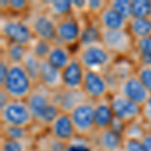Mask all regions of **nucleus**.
<instances>
[{"label": "nucleus", "mask_w": 151, "mask_h": 151, "mask_svg": "<svg viewBox=\"0 0 151 151\" xmlns=\"http://www.w3.org/2000/svg\"><path fill=\"white\" fill-rule=\"evenodd\" d=\"M75 57L80 60L86 70L106 73L111 69L117 57L109 52L101 41L85 47H79L75 50Z\"/></svg>", "instance_id": "nucleus-1"}, {"label": "nucleus", "mask_w": 151, "mask_h": 151, "mask_svg": "<svg viewBox=\"0 0 151 151\" xmlns=\"http://www.w3.org/2000/svg\"><path fill=\"white\" fill-rule=\"evenodd\" d=\"M1 37L7 42H14L28 47L35 36L24 16L2 14L0 19Z\"/></svg>", "instance_id": "nucleus-2"}, {"label": "nucleus", "mask_w": 151, "mask_h": 151, "mask_svg": "<svg viewBox=\"0 0 151 151\" xmlns=\"http://www.w3.org/2000/svg\"><path fill=\"white\" fill-rule=\"evenodd\" d=\"M35 85L22 65H10L8 75L0 89H3L13 100H26Z\"/></svg>", "instance_id": "nucleus-3"}, {"label": "nucleus", "mask_w": 151, "mask_h": 151, "mask_svg": "<svg viewBox=\"0 0 151 151\" xmlns=\"http://www.w3.org/2000/svg\"><path fill=\"white\" fill-rule=\"evenodd\" d=\"M24 17L27 21L35 37L50 41V42H55L58 19L45 10L41 3L38 8L31 7L30 11Z\"/></svg>", "instance_id": "nucleus-4"}, {"label": "nucleus", "mask_w": 151, "mask_h": 151, "mask_svg": "<svg viewBox=\"0 0 151 151\" xmlns=\"http://www.w3.org/2000/svg\"><path fill=\"white\" fill-rule=\"evenodd\" d=\"M1 124L32 128L35 125L33 115L25 100H13L0 110Z\"/></svg>", "instance_id": "nucleus-5"}, {"label": "nucleus", "mask_w": 151, "mask_h": 151, "mask_svg": "<svg viewBox=\"0 0 151 151\" xmlns=\"http://www.w3.org/2000/svg\"><path fill=\"white\" fill-rule=\"evenodd\" d=\"M135 40L128 29L104 30L101 29V42L117 58H130L134 50Z\"/></svg>", "instance_id": "nucleus-6"}, {"label": "nucleus", "mask_w": 151, "mask_h": 151, "mask_svg": "<svg viewBox=\"0 0 151 151\" xmlns=\"http://www.w3.org/2000/svg\"><path fill=\"white\" fill-rule=\"evenodd\" d=\"M84 21L81 16L70 14L65 17L58 19L55 28V41L65 47L77 48L79 47Z\"/></svg>", "instance_id": "nucleus-7"}, {"label": "nucleus", "mask_w": 151, "mask_h": 151, "mask_svg": "<svg viewBox=\"0 0 151 151\" xmlns=\"http://www.w3.org/2000/svg\"><path fill=\"white\" fill-rule=\"evenodd\" d=\"M76 133L83 137H92L96 132L94 116V102L87 99L70 112Z\"/></svg>", "instance_id": "nucleus-8"}, {"label": "nucleus", "mask_w": 151, "mask_h": 151, "mask_svg": "<svg viewBox=\"0 0 151 151\" xmlns=\"http://www.w3.org/2000/svg\"><path fill=\"white\" fill-rule=\"evenodd\" d=\"M82 91L86 95L87 99L93 102L109 98L112 94L105 74L93 70H86Z\"/></svg>", "instance_id": "nucleus-9"}, {"label": "nucleus", "mask_w": 151, "mask_h": 151, "mask_svg": "<svg viewBox=\"0 0 151 151\" xmlns=\"http://www.w3.org/2000/svg\"><path fill=\"white\" fill-rule=\"evenodd\" d=\"M114 117L125 124L141 117V106L128 99L119 92H114L109 97Z\"/></svg>", "instance_id": "nucleus-10"}, {"label": "nucleus", "mask_w": 151, "mask_h": 151, "mask_svg": "<svg viewBox=\"0 0 151 151\" xmlns=\"http://www.w3.org/2000/svg\"><path fill=\"white\" fill-rule=\"evenodd\" d=\"M116 92H119L140 106L144 104V102L150 95L148 90L143 86V84L139 81L135 74L119 83Z\"/></svg>", "instance_id": "nucleus-11"}, {"label": "nucleus", "mask_w": 151, "mask_h": 151, "mask_svg": "<svg viewBox=\"0 0 151 151\" xmlns=\"http://www.w3.org/2000/svg\"><path fill=\"white\" fill-rule=\"evenodd\" d=\"M47 132L55 139L64 143H69L74 137L77 136L74 124L69 113L60 112L55 121L47 128Z\"/></svg>", "instance_id": "nucleus-12"}, {"label": "nucleus", "mask_w": 151, "mask_h": 151, "mask_svg": "<svg viewBox=\"0 0 151 151\" xmlns=\"http://www.w3.org/2000/svg\"><path fill=\"white\" fill-rule=\"evenodd\" d=\"M25 101L35 121V119L53 102L52 92L42 85L36 84Z\"/></svg>", "instance_id": "nucleus-13"}, {"label": "nucleus", "mask_w": 151, "mask_h": 151, "mask_svg": "<svg viewBox=\"0 0 151 151\" xmlns=\"http://www.w3.org/2000/svg\"><path fill=\"white\" fill-rule=\"evenodd\" d=\"M95 149L99 151H122L123 136L110 128L96 131L92 136Z\"/></svg>", "instance_id": "nucleus-14"}, {"label": "nucleus", "mask_w": 151, "mask_h": 151, "mask_svg": "<svg viewBox=\"0 0 151 151\" xmlns=\"http://www.w3.org/2000/svg\"><path fill=\"white\" fill-rule=\"evenodd\" d=\"M86 70L77 58H74L62 70L63 88L70 90H82Z\"/></svg>", "instance_id": "nucleus-15"}, {"label": "nucleus", "mask_w": 151, "mask_h": 151, "mask_svg": "<svg viewBox=\"0 0 151 151\" xmlns=\"http://www.w3.org/2000/svg\"><path fill=\"white\" fill-rule=\"evenodd\" d=\"M52 98L60 111L65 113H70L75 107L87 100L86 95L82 90H70L65 88L52 92Z\"/></svg>", "instance_id": "nucleus-16"}, {"label": "nucleus", "mask_w": 151, "mask_h": 151, "mask_svg": "<svg viewBox=\"0 0 151 151\" xmlns=\"http://www.w3.org/2000/svg\"><path fill=\"white\" fill-rule=\"evenodd\" d=\"M95 19L101 29L104 30H124L128 28V21L123 18L116 10H114L109 5V2Z\"/></svg>", "instance_id": "nucleus-17"}, {"label": "nucleus", "mask_w": 151, "mask_h": 151, "mask_svg": "<svg viewBox=\"0 0 151 151\" xmlns=\"http://www.w3.org/2000/svg\"><path fill=\"white\" fill-rule=\"evenodd\" d=\"M38 84L52 92L58 91L63 88L62 70L52 67L47 60H41Z\"/></svg>", "instance_id": "nucleus-18"}, {"label": "nucleus", "mask_w": 151, "mask_h": 151, "mask_svg": "<svg viewBox=\"0 0 151 151\" xmlns=\"http://www.w3.org/2000/svg\"><path fill=\"white\" fill-rule=\"evenodd\" d=\"M94 116L96 131L105 130L110 127L112 121L115 117L112 111L109 98L94 102Z\"/></svg>", "instance_id": "nucleus-19"}, {"label": "nucleus", "mask_w": 151, "mask_h": 151, "mask_svg": "<svg viewBox=\"0 0 151 151\" xmlns=\"http://www.w3.org/2000/svg\"><path fill=\"white\" fill-rule=\"evenodd\" d=\"M75 58V52L72 48L58 42H53L50 50L47 62L52 67L63 70Z\"/></svg>", "instance_id": "nucleus-20"}, {"label": "nucleus", "mask_w": 151, "mask_h": 151, "mask_svg": "<svg viewBox=\"0 0 151 151\" xmlns=\"http://www.w3.org/2000/svg\"><path fill=\"white\" fill-rule=\"evenodd\" d=\"M132 55L136 65H151V36L135 40Z\"/></svg>", "instance_id": "nucleus-21"}, {"label": "nucleus", "mask_w": 151, "mask_h": 151, "mask_svg": "<svg viewBox=\"0 0 151 151\" xmlns=\"http://www.w3.org/2000/svg\"><path fill=\"white\" fill-rule=\"evenodd\" d=\"M101 41V27L95 18L84 22L79 47H85Z\"/></svg>", "instance_id": "nucleus-22"}, {"label": "nucleus", "mask_w": 151, "mask_h": 151, "mask_svg": "<svg viewBox=\"0 0 151 151\" xmlns=\"http://www.w3.org/2000/svg\"><path fill=\"white\" fill-rule=\"evenodd\" d=\"M128 31L134 40L151 36V20L148 17H133L128 21Z\"/></svg>", "instance_id": "nucleus-23"}, {"label": "nucleus", "mask_w": 151, "mask_h": 151, "mask_svg": "<svg viewBox=\"0 0 151 151\" xmlns=\"http://www.w3.org/2000/svg\"><path fill=\"white\" fill-rule=\"evenodd\" d=\"M41 5L57 19L65 17V16L73 14L72 1H68V0L45 1L41 2Z\"/></svg>", "instance_id": "nucleus-24"}, {"label": "nucleus", "mask_w": 151, "mask_h": 151, "mask_svg": "<svg viewBox=\"0 0 151 151\" xmlns=\"http://www.w3.org/2000/svg\"><path fill=\"white\" fill-rule=\"evenodd\" d=\"M27 50L28 47H23L18 43L5 41V45H4L3 50H1V53L7 58L10 65H19L22 63Z\"/></svg>", "instance_id": "nucleus-25"}, {"label": "nucleus", "mask_w": 151, "mask_h": 151, "mask_svg": "<svg viewBox=\"0 0 151 151\" xmlns=\"http://www.w3.org/2000/svg\"><path fill=\"white\" fill-rule=\"evenodd\" d=\"M1 138L10 140H23L31 137H35L32 132V128H24L18 126H11L1 124Z\"/></svg>", "instance_id": "nucleus-26"}, {"label": "nucleus", "mask_w": 151, "mask_h": 151, "mask_svg": "<svg viewBox=\"0 0 151 151\" xmlns=\"http://www.w3.org/2000/svg\"><path fill=\"white\" fill-rule=\"evenodd\" d=\"M150 130V128L145 124L144 121L140 118L136 119L132 122L126 124L125 130L123 133V138L127 139H136L142 140V138L145 136V134Z\"/></svg>", "instance_id": "nucleus-27"}, {"label": "nucleus", "mask_w": 151, "mask_h": 151, "mask_svg": "<svg viewBox=\"0 0 151 151\" xmlns=\"http://www.w3.org/2000/svg\"><path fill=\"white\" fill-rule=\"evenodd\" d=\"M36 137L23 140L0 139V151H29L35 144Z\"/></svg>", "instance_id": "nucleus-28"}, {"label": "nucleus", "mask_w": 151, "mask_h": 151, "mask_svg": "<svg viewBox=\"0 0 151 151\" xmlns=\"http://www.w3.org/2000/svg\"><path fill=\"white\" fill-rule=\"evenodd\" d=\"M40 64H41V60L40 58H36L31 52H29V50H27L22 63H21L24 70H26V73L29 75V77L32 79V81L35 82V84H38Z\"/></svg>", "instance_id": "nucleus-29"}, {"label": "nucleus", "mask_w": 151, "mask_h": 151, "mask_svg": "<svg viewBox=\"0 0 151 151\" xmlns=\"http://www.w3.org/2000/svg\"><path fill=\"white\" fill-rule=\"evenodd\" d=\"M53 42H50V41L40 40V38L35 37L32 42L28 47L29 52H31L37 58L40 60H45L50 53V50L52 48Z\"/></svg>", "instance_id": "nucleus-30"}, {"label": "nucleus", "mask_w": 151, "mask_h": 151, "mask_svg": "<svg viewBox=\"0 0 151 151\" xmlns=\"http://www.w3.org/2000/svg\"><path fill=\"white\" fill-rule=\"evenodd\" d=\"M95 145L91 137L77 135L67 143V151H95Z\"/></svg>", "instance_id": "nucleus-31"}, {"label": "nucleus", "mask_w": 151, "mask_h": 151, "mask_svg": "<svg viewBox=\"0 0 151 151\" xmlns=\"http://www.w3.org/2000/svg\"><path fill=\"white\" fill-rule=\"evenodd\" d=\"M109 5L114 10H116L126 20L129 21L133 18L132 15V7H131V0H110Z\"/></svg>", "instance_id": "nucleus-32"}, {"label": "nucleus", "mask_w": 151, "mask_h": 151, "mask_svg": "<svg viewBox=\"0 0 151 151\" xmlns=\"http://www.w3.org/2000/svg\"><path fill=\"white\" fill-rule=\"evenodd\" d=\"M32 3L25 0H9L8 12L9 14L19 16H25L30 11Z\"/></svg>", "instance_id": "nucleus-33"}, {"label": "nucleus", "mask_w": 151, "mask_h": 151, "mask_svg": "<svg viewBox=\"0 0 151 151\" xmlns=\"http://www.w3.org/2000/svg\"><path fill=\"white\" fill-rule=\"evenodd\" d=\"M133 17H148L151 12V0H131Z\"/></svg>", "instance_id": "nucleus-34"}, {"label": "nucleus", "mask_w": 151, "mask_h": 151, "mask_svg": "<svg viewBox=\"0 0 151 151\" xmlns=\"http://www.w3.org/2000/svg\"><path fill=\"white\" fill-rule=\"evenodd\" d=\"M135 75L142 83L143 86L151 93V65H137L135 69Z\"/></svg>", "instance_id": "nucleus-35"}, {"label": "nucleus", "mask_w": 151, "mask_h": 151, "mask_svg": "<svg viewBox=\"0 0 151 151\" xmlns=\"http://www.w3.org/2000/svg\"><path fill=\"white\" fill-rule=\"evenodd\" d=\"M107 4L108 1L105 0H87V15H91L93 18H96Z\"/></svg>", "instance_id": "nucleus-36"}, {"label": "nucleus", "mask_w": 151, "mask_h": 151, "mask_svg": "<svg viewBox=\"0 0 151 151\" xmlns=\"http://www.w3.org/2000/svg\"><path fill=\"white\" fill-rule=\"evenodd\" d=\"M141 119L148 127L151 128V93L144 104L141 106Z\"/></svg>", "instance_id": "nucleus-37"}, {"label": "nucleus", "mask_w": 151, "mask_h": 151, "mask_svg": "<svg viewBox=\"0 0 151 151\" xmlns=\"http://www.w3.org/2000/svg\"><path fill=\"white\" fill-rule=\"evenodd\" d=\"M45 139H47L48 147L52 151H67V143L53 138L47 131H45Z\"/></svg>", "instance_id": "nucleus-38"}, {"label": "nucleus", "mask_w": 151, "mask_h": 151, "mask_svg": "<svg viewBox=\"0 0 151 151\" xmlns=\"http://www.w3.org/2000/svg\"><path fill=\"white\" fill-rule=\"evenodd\" d=\"M122 151H143L142 142H141V140L124 138Z\"/></svg>", "instance_id": "nucleus-39"}, {"label": "nucleus", "mask_w": 151, "mask_h": 151, "mask_svg": "<svg viewBox=\"0 0 151 151\" xmlns=\"http://www.w3.org/2000/svg\"><path fill=\"white\" fill-rule=\"evenodd\" d=\"M72 6L76 15H87V0H72Z\"/></svg>", "instance_id": "nucleus-40"}, {"label": "nucleus", "mask_w": 151, "mask_h": 151, "mask_svg": "<svg viewBox=\"0 0 151 151\" xmlns=\"http://www.w3.org/2000/svg\"><path fill=\"white\" fill-rule=\"evenodd\" d=\"M9 69H10V63L1 53V58H0V86L5 81Z\"/></svg>", "instance_id": "nucleus-41"}, {"label": "nucleus", "mask_w": 151, "mask_h": 151, "mask_svg": "<svg viewBox=\"0 0 151 151\" xmlns=\"http://www.w3.org/2000/svg\"><path fill=\"white\" fill-rule=\"evenodd\" d=\"M35 150L36 151H52L48 147L47 143V139H45V132L41 135L36 136L35 139Z\"/></svg>", "instance_id": "nucleus-42"}, {"label": "nucleus", "mask_w": 151, "mask_h": 151, "mask_svg": "<svg viewBox=\"0 0 151 151\" xmlns=\"http://www.w3.org/2000/svg\"><path fill=\"white\" fill-rule=\"evenodd\" d=\"M125 127H126V124L125 123L122 122L121 120H119V119L114 118L109 128H110L111 130L115 131V132H117L118 134H120V135L123 136V133H124V130H125Z\"/></svg>", "instance_id": "nucleus-43"}, {"label": "nucleus", "mask_w": 151, "mask_h": 151, "mask_svg": "<svg viewBox=\"0 0 151 151\" xmlns=\"http://www.w3.org/2000/svg\"><path fill=\"white\" fill-rule=\"evenodd\" d=\"M141 142H142L143 151H151V130H149L145 134Z\"/></svg>", "instance_id": "nucleus-44"}, {"label": "nucleus", "mask_w": 151, "mask_h": 151, "mask_svg": "<svg viewBox=\"0 0 151 151\" xmlns=\"http://www.w3.org/2000/svg\"><path fill=\"white\" fill-rule=\"evenodd\" d=\"M11 100L12 99L7 95V93L3 89H0V110L3 109Z\"/></svg>", "instance_id": "nucleus-45"}, {"label": "nucleus", "mask_w": 151, "mask_h": 151, "mask_svg": "<svg viewBox=\"0 0 151 151\" xmlns=\"http://www.w3.org/2000/svg\"><path fill=\"white\" fill-rule=\"evenodd\" d=\"M29 151H36V150H35V146H33V147L31 148V149L29 150Z\"/></svg>", "instance_id": "nucleus-46"}, {"label": "nucleus", "mask_w": 151, "mask_h": 151, "mask_svg": "<svg viewBox=\"0 0 151 151\" xmlns=\"http://www.w3.org/2000/svg\"><path fill=\"white\" fill-rule=\"evenodd\" d=\"M148 18H149V19H150V20H151V12H150V14H149V16H148Z\"/></svg>", "instance_id": "nucleus-47"}, {"label": "nucleus", "mask_w": 151, "mask_h": 151, "mask_svg": "<svg viewBox=\"0 0 151 151\" xmlns=\"http://www.w3.org/2000/svg\"><path fill=\"white\" fill-rule=\"evenodd\" d=\"M95 151H99V150H95Z\"/></svg>", "instance_id": "nucleus-48"}, {"label": "nucleus", "mask_w": 151, "mask_h": 151, "mask_svg": "<svg viewBox=\"0 0 151 151\" xmlns=\"http://www.w3.org/2000/svg\"><path fill=\"white\" fill-rule=\"evenodd\" d=\"M150 130H151V128H150Z\"/></svg>", "instance_id": "nucleus-49"}]
</instances>
